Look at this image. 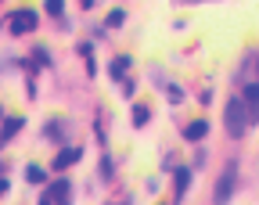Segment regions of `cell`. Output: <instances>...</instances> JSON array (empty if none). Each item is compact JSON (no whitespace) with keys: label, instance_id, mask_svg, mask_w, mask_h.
<instances>
[{"label":"cell","instance_id":"cell-1","mask_svg":"<svg viewBox=\"0 0 259 205\" xmlns=\"http://www.w3.org/2000/svg\"><path fill=\"white\" fill-rule=\"evenodd\" d=\"M223 126H227V133H231L234 141L248 133V126H252V115H248V108H245L241 94L227 97V105H223Z\"/></svg>","mask_w":259,"mask_h":205},{"label":"cell","instance_id":"cell-2","mask_svg":"<svg viewBox=\"0 0 259 205\" xmlns=\"http://www.w3.org/2000/svg\"><path fill=\"white\" fill-rule=\"evenodd\" d=\"M234 191H238V166L227 162L223 173L216 177V187H212V205H231Z\"/></svg>","mask_w":259,"mask_h":205},{"label":"cell","instance_id":"cell-3","mask_svg":"<svg viewBox=\"0 0 259 205\" xmlns=\"http://www.w3.org/2000/svg\"><path fill=\"white\" fill-rule=\"evenodd\" d=\"M69 201H72V184L65 180V177H61V180H54V184H51V191L40 198V205H69Z\"/></svg>","mask_w":259,"mask_h":205},{"label":"cell","instance_id":"cell-4","mask_svg":"<svg viewBox=\"0 0 259 205\" xmlns=\"http://www.w3.org/2000/svg\"><path fill=\"white\" fill-rule=\"evenodd\" d=\"M241 101H245V108H248L252 122H259V79H252V83L241 87Z\"/></svg>","mask_w":259,"mask_h":205},{"label":"cell","instance_id":"cell-5","mask_svg":"<svg viewBox=\"0 0 259 205\" xmlns=\"http://www.w3.org/2000/svg\"><path fill=\"white\" fill-rule=\"evenodd\" d=\"M205 137H209V119H194V122L184 126V141L187 144H198V141H205Z\"/></svg>","mask_w":259,"mask_h":205},{"label":"cell","instance_id":"cell-6","mask_svg":"<svg viewBox=\"0 0 259 205\" xmlns=\"http://www.w3.org/2000/svg\"><path fill=\"white\" fill-rule=\"evenodd\" d=\"M191 173H194L191 166H177V173H173V198H177V201L187 194V187H191Z\"/></svg>","mask_w":259,"mask_h":205},{"label":"cell","instance_id":"cell-7","mask_svg":"<svg viewBox=\"0 0 259 205\" xmlns=\"http://www.w3.org/2000/svg\"><path fill=\"white\" fill-rule=\"evenodd\" d=\"M11 29L15 32H32V29H36V15H32V11H18L11 18Z\"/></svg>","mask_w":259,"mask_h":205},{"label":"cell","instance_id":"cell-8","mask_svg":"<svg viewBox=\"0 0 259 205\" xmlns=\"http://www.w3.org/2000/svg\"><path fill=\"white\" fill-rule=\"evenodd\" d=\"M83 158V148H65L58 158H54V169H65V166H72V162H79Z\"/></svg>","mask_w":259,"mask_h":205},{"label":"cell","instance_id":"cell-9","mask_svg":"<svg viewBox=\"0 0 259 205\" xmlns=\"http://www.w3.org/2000/svg\"><path fill=\"white\" fill-rule=\"evenodd\" d=\"M126 68H130V58L122 54V58H115V61L108 65V76H112V79H122V76H126Z\"/></svg>","mask_w":259,"mask_h":205},{"label":"cell","instance_id":"cell-10","mask_svg":"<svg viewBox=\"0 0 259 205\" xmlns=\"http://www.w3.org/2000/svg\"><path fill=\"white\" fill-rule=\"evenodd\" d=\"M151 122V108L148 105H134V126L141 130V126H148Z\"/></svg>","mask_w":259,"mask_h":205},{"label":"cell","instance_id":"cell-11","mask_svg":"<svg viewBox=\"0 0 259 205\" xmlns=\"http://www.w3.org/2000/svg\"><path fill=\"white\" fill-rule=\"evenodd\" d=\"M25 177H29V184H44V180H47V173H44L40 166H29V169H25Z\"/></svg>","mask_w":259,"mask_h":205},{"label":"cell","instance_id":"cell-12","mask_svg":"<svg viewBox=\"0 0 259 205\" xmlns=\"http://www.w3.org/2000/svg\"><path fill=\"white\" fill-rule=\"evenodd\" d=\"M44 8H47V15H54V18H58V15L65 11V0H44Z\"/></svg>","mask_w":259,"mask_h":205},{"label":"cell","instance_id":"cell-13","mask_svg":"<svg viewBox=\"0 0 259 205\" xmlns=\"http://www.w3.org/2000/svg\"><path fill=\"white\" fill-rule=\"evenodd\" d=\"M122 22H126V11H112V15H108V25H112V29L122 25Z\"/></svg>","mask_w":259,"mask_h":205},{"label":"cell","instance_id":"cell-14","mask_svg":"<svg viewBox=\"0 0 259 205\" xmlns=\"http://www.w3.org/2000/svg\"><path fill=\"white\" fill-rule=\"evenodd\" d=\"M18 126H22V119H11V122L4 126V141H8V137H15V130H18Z\"/></svg>","mask_w":259,"mask_h":205},{"label":"cell","instance_id":"cell-15","mask_svg":"<svg viewBox=\"0 0 259 205\" xmlns=\"http://www.w3.org/2000/svg\"><path fill=\"white\" fill-rule=\"evenodd\" d=\"M169 101H173V105H180V101H184V90H180V87H169Z\"/></svg>","mask_w":259,"mask_h":205},{"label":"cell","instance_id":"cell-16","mask_svg":"<svg viewBox=\"0 0 259 205\" xmlns=\"http://www.w3.org/2000/svg\"><path fill=\"white\" fill-rule=\"evenodd\" d=\"M101 173H105V180H108V177H112V158H108V155H105V158H101Z\"/></svg>","mask_w":259,"mask_h":205},{"label":"cell","instance_id":"cell-17","mask_svg":"<svg viewBox=\"0 0 259 205\" xmlns=\"http://www.w3.org/2000/svg\"><path fill=\"white\" fill-rule=\"evenodd\" d=\"M79 4H83V11H90V8L97 4V0H79Z\"/></svg>","mask_w":259,"mask_h":205}]
</instances>
